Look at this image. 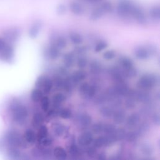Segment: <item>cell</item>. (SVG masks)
<instances>
[{
	"instance_id": "cell-1",
	"label": "cell",
	"mask_w": 160,
	"mask_h": 160,
	"mask_svg": "<svg viewBox=\"0 0 160 160\" xmlns=\"http://www.w3.org/2000/svg\"><path fill=\"white\" fill-rule=\"evenodd\" d=\"M11 120L17 125L22 126L27 121L29 111L27 107L19 99L13 98L8 105Z\"/></svg>"
},
{
	"instance_id": "cell-2",
	"label": "cell",
	"mask_w": 160,
	"mask_h": 160,
	"mask_svg": "<svg viewBox=\"0 0 160 160\" xmlns=\"http://www.w3.org/2000/svg\"><path fill=\"white\" fill-rule=\"evenodd\" d=\"M2 140L5 148L13 147L22 149L28 147V144L25 142L22 134L14 129H11L6 131Z\"/></svg>"
},
{
	"instance_id": "cell-3",
	"label": "cell",
	"mask_w": 160,
	"mask_h": 160,
	"mask_svg": "<svg viewBox=\"0 0 160 160\" xmlns=\"http://www.w3.org/2000/svg\"><path fill=\"white\" fill-rule=\"evenodd\" d=\"M158 75L154 73L148 72L142 75L137 82V87L139 90L148 91L156 87L159 84Z\"/></svg>"
},
{
	"instance_id": "cell-4",
	"label": "cell",
	"mask_w": 160,
	"mask_h": 160,
	"mask_svg": "<svg viewBox=\"0 0 160 160\" xmlns=\"http://www.w3.org/2000/svg\"><path fill=\"white\" fill-rule=\"evenodd\" d=\"M158 54L157 48L151 44H145L137 46L134 50L135 58L141 61L147 60Z\"/></svg>"
},
{
	"instance_id": "cell-5",
	"label": "cell",
	"mask_w": 160,
	"mask_h": 160,
	"mask_svg": "<svg viewBox=\"0 0 160 160\" xmlns=\"http://www.w3.org/2000/svg\"><path fill=\"white\" fill-rule=\"evenodd\" d=\"M134 4V3L131 0H119L116 7L118 15L122 18L130 17Z\"/></svg>"
},
{
	"instance_id": "cell-6",
	"label": "cell",
	"mask_w": 160,
	"mask_h": 160,
	"mask_svg": "<svg viewBox=\"0 0 160 160\" xmlns=\"http://www.w3.org/2000/svg\"><path fill=\"white\" fill-rule=\"evenodd\" d=\"M14 58V48L12 44L6 42L0 50V60L6 63H12Z\"/></svg>"
},
{
	"instance_id": "cell-7",
	"label": "cell",
	"mask_w": 160,
	"mask_h": 160,
	"mask_svg": "<svg viewBox=\"0 0 160 160\" xmlns=\"http://www.w3.org/2000/svg\"><path fill=\"white\" fill-rule=\"evenodd\" d=\"M21 36V30L16 27L6 29L2 32V38L8 43L13 45Z\"/></svg>"
},
{
	"instance_id": "cell-8",
	"label": "cell",
	"mask_w": 160,
	"mask_h": 160,
	"mask_svg": "<svg viewBox=\"0 0 160 160\" xmlns=\"http://www.w3.org/2000/svg\"><path fill=\"white\" fill-rule=\"evenodd\" d=\"M131 17H132L138 24L145 25L148 22V19L143 9L136 4H134L131 12Z\"/></svg>"
},
{
	"instance_id": "cell-9",
	"label": "cell",
	"mask_w": 160,
	"mask_h": 160,
	"mask_svg": "<svg viewBox=\"0 0 160 160\" xmlns=\"http://www.w3.org/2000/svg\"><path fill=\"white\" fill-rule=\"evenodd\" d=\"M118 65L119 66V68L121 69L124 76L125 72L135 68L134 66V62L132 60V59L126 56H121L118 59Z\"/></svg>"
},
{
	"instance_id": "cell-10",
	"label": "cell",
	"mask_w": 160,
	"mask_h": 160,
	"mask_svg": "<svg viewBox=\"0 0 160 160\" xmlns=\"http://www.w3.org/2000/svg\"><path fill=\"white\" fill-rule=\"evenodd\" d=\"M44 56L48 59L54 60L59 58L61 54V50L53 44H49L43 51Z\"/></svg>"
},
{
	"instance_id": "cell-11",
	"label": "cell",
	"mask_w": 160,
	"mask_h": 160,
	"mask_svg": "<svg viewBox=\"0 0 160 160\" xmlns=\"http://www.w3.org/2000/svg\"><path fill=\"white\" fill-rule=\"evenodd\" d=\"M94 140V136L91 131H86L81 134L79 136L78 141L79 145L81 146H88L92 143Z\"/></svg>"
},
{
	"instance_id": "cell-12",
	"label": "cell",
	"mask_w": 160,
	"mask_h": 160,
	"mask_svg": "<svg viewBox=\"0 0 160 160\" xmlns=\"http://www.w3.org/2000/svg\"><path fill=\"white\" fill-rule=\"evenodd\" d=\"M49 44H53L60 50L65 48L67 46V40L63 36L52 34L51 36Z\"/></svg>"
},
{
	"instance_id": "cell-13",
	"label": "cell",
	"mask_w": 160,
	"mask_h": 160,
	"mask_svg": "<svg viewBox=\"0 0 160 160\" xmlns=\"http://www.w3.org/2000/svg\"><path fill=\"white\" fill-rule=\"evenodd\" d=\"M4 150H6L8 158L11 159H24L23 157L24 154L22 153L21 149L13 147H6Z\"/></svg>"
},
{
	"instance_id": "cell-14",
	"label": "cell",
	"mask_w": 160,
	"mask_h": 160,
	"mask_svg": "<svg viewBox=\"0 0 160 160\" xmlns=\"http://www.w3.org/2000/svg\"><path fill=\"white\" fill-rule=\"evenodd\" d=\"M42 22L41 21L38 20L34 22L33 24L31 26V27L29 29V31H28L29 36L31 39L36 38L38 36L42 29Z\"/></svg>"
},
{
	"instance_id": "cell-15",
	"label": "cell",
	"mask_w": 160,
	"mask_h": 160,
	"mask_svg": "<svg viewBox=\"0 0 160 160\" xmlns=\"http://www.w3.org/2000/svg\"><path fill=\"white\" fill-rule=\"evenodd\" d=\"M86 77H87L86 72L83 69H79V70L74 71L69 78L72 82L74 84H76L84 80L86 78Z\"/></svg>"
},
{
	"instance_id": "cell-16",
	"label": "cell",
	"mask_w": 160,
	"mask_h": 160,
	"mask_svg": "<svg viewBox=\"0 0 160 160\" xmlns=\"http://www.w3.org/2000/svg\"><path fill=\"white\" fill-rule=\"evenodd\" d=\"M22 136L28 145L34 144L36 142V133L32 129H27L23 133Z\"/></svg>"
},
{
	"instance_id": "cell-17",
	"label": "cell",
	"mask_w": 160,
	"mask_h": 160,
	"mask_svg": "<svg viewBox=\"0 0 160 160\" xmlns=\"http://www.w3.org/2000/svg\"><path fill=\"white\" fill-rule=\"evenodd\" d=\"M62 62L66 68H71L75 64V56L73 52H67L62 56Z\"/></svg>"
},
{
	"instance_id": "cell-18",
	"label": "cell",
	"mask_w": 160,
	"mask_h": 160,
	"mask_svg": "<svg viewBox=\"0 0 160 160\" xmlns=\"http://www.w3.org/2000/svg\"><path fill=\"white\" fill-rule=\"evenodd\" d=\"M140 121V116L137 112L131 114L126 119V126L129 128H133L136 126Z\"/></svg>"
},
{
	"instance_id": "cell-19",
	"label": "cell",
	"mask_w": 160,
	"mask_h": 160,
	"mask_svg": "<svg viewBox=\"0 0 160 160\" xmlns=\"http://www.w3.org/2000/svg\"><path fill=\"white\" fill-rule=\"evenodd\" d=\"M66 95L61 92H56L52 97V103L54 108H59V106L65 101L66 100Z\"/></svg>"
},
{
	"instance_id": "cell-20",
	"label": "cell",
	"mask_w": 160,
	"mask_h": 160,
	"mask_svg": "<svg viewBox=\"0 0 160 160\" xmlns=\"http://www.w3.org/2000/svg\"><path fill=\"white\" fill-rule=\"evenodd\" d=\"M44 121V116L40 112H37L34 114L32 118L31 123L34 128H39L40 126L43 124Z\"/></svg>"
},
{
	"instance_id": "cell-21",
	"label": "cell",
	"mask_w": 160,
	"mask_h": 160,
	"mask_svg": "<svg viewBox=\"0 0 160 160\" xmlns=\"http://www.w3.org/2000/svg\"><path fill=\"white\" fill-rule=\"evenodd\" d=\"M69 38L71 42L75 45H79L83 42L82 35L76 31H71L69 33Z\"/></svg>"
},
{
	"instance_id": "cell-22",
	"label": "cell",
	"mask_w": 160,
	"mask_h": 160,
	"mask_svg": "<svg viewBox=\"0 0 160 160\" xmlns=\"http://www.w3.org/2000/svg\"><path fill=\"white\" fill-rule=\"evenodd\" d=\"M43 95H44V93L41 89L37 88H34L31 92L30 97L32 102L37 103V102H39L41 98L43 97Z\"/></svg>"
},
{
	"instance_id": "cell-23",
	"label": "cell",
	"mask_w": 160,
	"mask_h": 160,
	"mask_svg": "<svg viewBox=\"0 0 160 160\" xmlns=\"http://www.w3.org/2000/svg\"><path fill=\"white\" fill-rule=\"evenodd\" d=\"M48 136V129L45 126L42 124L38 128V132L36 133V141L39 143L41 140Z\"/></svg>"
},
{
	"instance_id": "cell-24",
	"label": "cell",
	"mask_w": 160,
	"mask_h": 160,
	"mask_svg": "<svg viewBox=\"0 0 160 160\" xmlns=\"http://www.w3.org/2000/svg\"><path fill=\"white\" fill-rule=\"evenodd\" d=\"M104 14H105V12L103 11V9L101 8V6H99L92 10V11L91 12L89 16V19L93 21H97L101 19Z\"/></svg>"
},
{
	"instance_id": "cell-25",
	"label": "cell",
	"mask_w": 160,
	"mask_h": 160,
	"mask_svg": "<svg viewBox=\"0 0 160 160\" xmlns=\"http://www.w3.org/2000/svg\"><path fill=\"white\" fill-rule=\"evenodd\" d=\"M112 116L114 122L116 124H121L125 121V113L122 110L114 111Z\"/></svg>"
},
{
	"instance_id": "cell-26",
	"label": "cell",
	"mask_w": 160,
	"mask_h": 160,
	"mask_svg": "<svg viewBox=\"0 0 160 160\" xmlns=\"http://www.w3.org/2000/svg\"><path fill=\"white\" fill-rule=\"evenodd\" d=\"M70 9L71 12L77 16H79L83 14L84 9L82 6L78 2L76 1H72L70 4Z\"/></svg>"
},
{
	"instance_id": "cell-27",
	"label": "cell",
	"mask_w": 160,
	"mask_h": 160,
	"mask_svg": "<svg viewBox=\"0 0 160 160\" xmlns=\"http://www.w3.org/2000/svg\"><path fill=\"white\" fill-rule=\"evenodd\" d=\"M78 120L79 121V123L81 124V126L84 127L89 126L92 122L91 116L86 112L81 113L79 115Z\"/></svg>"
},
{
	"instance_id": "cell-28",
	"label": "cell",
	"mask_w": 160,
	"mask_h": 160,
	"mask_svg": "<svg viewBox=\"0 0 160 160\" xmlns=\"http://www.w3.org/2000/svg\"><path fill=\"white\" fill-rule=\"evenodd\" d=\"M52 154L54 157L59 159H64L65 158H66L68 155L65 149L60 146L56 147L52 151Z\"/></svg>"
},
{
	"instance_id": "cell-29",
	"label": "cell",
	"mask_w": 160,
	"mask_h": 160,
	"mask_svg": "<svg viewBox=\"0 0 160 160\" xmlns=\"http://www.w3.org/2000/svg\"><path fill=\"white\" fill-rule=\"evenodd\" d=\"M89 69L92 74H98L102 70V66L99 61L94 60L91 61L89 64Z\"/></svg>"
},
{
	"instance_id": "cell-30",
	"label": "cell",
	"mask_w": 160,
	"mask_h": 160,
	"mask_svg": "<svg viewBox=\"0 0 160 160\" xmlns=\"http://www.w3.org/2000/svg\"><path fill=\"white\" fill-rule=\"evenodd\" d=\"M151 18L154 21H159L160 19V8L159 6L152 7L149 11Z\"/></svg>"
},
{
	"instance_id": "cell-31",
	"label": "cell",
	"mask_w": 160,
	"mask_h": 160,
	"mask_svg": "<svg viewBox=\"0 0 160 160\" xmlns=\"http://www.w3.org/2000/svg\"><path fill=\"white\" fill-rule=\"evenodd\" d=\"M72 116V112L70 109L68 108H62L58 109V116L62 119H69Z\"/></svg>"
},
{
	"instance_id": "cell-32",
	"label": "cell",
	"mask_w": 160,
	"mask_h": 160,
	"mask_svg": "<svg viewBox=\"0 0 160 160\" xmlns=\"http://www.w3.org/2000/svg\"><path fill=\"white\" fill-rule=\"evenodd\" d=\"M108 43L106 41L100 39L95 44L94 51L96 52H101L102 51L108 48Z\"/></svg>"
},
{
	"instance_id": "cell-33",
	"label": "cell",
	"mask_w": 160,
	"mask_h": 160,
	"mask_svg": "<svg viewBox=\"0 0 160 160\" xmlns=\"http://www.w3.org/2000/svg\"><path fill=\"white\" fill-rule=\"evenodd\" d=\"M65 131V127L61 123H56L54 125L53 132L54 134L58 136H61Z\"/></svg>"
},
{
	"instance_id": "cell-34",
	"label": "cell",
	"mask_w": 160,
	"mask_h": 160,
	"mask_svg": "<svg viewBox=\"0 0 160 160\" xmlns=\"http://www.w3.org/2000/svg\"><path fill=\"white\" fill-rule=\"evenodd\" d=\"M141 151L144 155L150 156L153 152V148L149 144L143 143L141 146Z\"/></svg>"
},
{
	"instance_id": "cell-35",
	"label": "cell",
	"mask_w": 160,
	"mask_h": 160,
	"mask_svg": "<svg viewBox=\"0 0 160 160\" xmlns=\"http://www.w3.org/2000/svg\"><path fill=\"white\" fill-rule=\"evenodd\" d=\"M79 56H80L77 59L76 64L79 69H83L84 68H85L87 66V65L88 64V61L86 57H84L82 55H79Z\"/></svg>"
},
{
	"instance_id": "cell-36",
	"label": "cell",
	"mask_w": 160,
	"mask_h": 160,
	"mask_svg": "<svg viewBox=\"0 0 160 160\" xmlns=\"http://www.w3.org/2000/svg\"><path fill=\"white\" fill-rule=\"evenodd\" d=\"M39 102L41 104V107L42 110L44 112H47V111L49 109V107H50L49 98L48 96H43V97L41 98Z\"/></svg>"
},
{
	"instance_id": "cell-37",
	"label": "cell",
	"mask_w": 160,
	"mask_h": 160,
	"mask_svg": "<svg viewBox=\"0 0 160 160\" xmlns=\"http://www.w3.org/2000/svg\"><path fill=\"white\" fill-rule=\"evenodd\" d=\"M116 130V128L114 125L112 124L104 123L103 127V133L105 134H111L114 133Z\"/></svg>"
},
{
	"instance_id": "cell-38",
	"label": "cell",
	"mask_w": 160,
	"mask_h": 160,
	"mask_svg": "<svg viewBox=\"0 0 160 160\" xmlns=\"http://www.w3.org/2000/svg\"><path fill=\"white\" fill-rule=\"evenodd\" d=\"M113 110L108 106H102L100 109V113L106 118H110L112 116Z\"/></svg>"
},
{
	"instance_id": "cell-39",
	"label": "cell",
	"mask_w": 160,
	"mask_h": 160,
	"mask_svg": "<svg viewBox=\"0 0 160 160\" xmlns=\"http://www.w3.org/2000/svg\"><path fill=\"white\" fill-rule=\"evenodd\" d=\"M116 52L113 49H109L108 51H106L102 54V58L106 60H111L114 59L116 57Z\"/></svg>"
},
{
	"instance_id": "cell-40",
	"label": "cell",
	"mask_w": 160,
	"mask_h": 160,
	"mask_svg": "<svg viewBox=\"0 0 160 160\" xmlns=\"http://www.w3.org/2000/svg\"><path fill=\"white\" fill-rule=\"evenodd\" d=\"M89 87H90V84L88 82H83L81 83V84L79 85V91L82 95L85 96L89 89Z\"/></svg>"
},
{
	"instance_id": "cell-41",
	"label": "cell",
	"mask_w": 160,
	"mask_h": 160,
	"mask_svg": "<svg viewBox=\"0 0 160 160\" xmlns=\"http://www.w3.org/2000/svg\"><path fill=\"white\" fill-rule=\"evenodd\" d=\"M103 127L104 123L102 122H97L95 123L92 126V131L95 134H101L103 132Z\"/></svg>"
},
{
	"instance_id": "cell-42",
	"label": "cell",
	"mask_w": 160,
	"mask_h": 160,
	"mask_svg": "<svg viewBox=\"0 0 160 160\" xmlns=\"http://www.w3.org/2000/svg\"><path fill=\"white\" fill-rule=\"evenodd\" d=\"M100 6L103 9L105 14L110 13L113 11V6H112V4L109 1H106V2H103Z\"/></svg>"
},
{
	"instance_id": "cell-43",
	"label": "cell",
	"mask_w": 160,
	"mask_h": 160,
	"mask_svg": "<svg viewBox=\"0 0 160 160\" xmlns=\"http://www.w3.org/2000/svg\"><path fill=\"white\" fill-rule=\"evenodd\" d=\"M138 136V134L136 132H126L125 136H124V138L129 142H134L136 140Z\"/></svg>"
},
{
	"instance_id": "cell-44",
	"label": "cell",
	"mask_w": 160,
	"mask_h": 160,
	"mask_svg": "<svg viewBox=\"0 0 160 160\" xmlns=\"http://www.w3.org/2000/svg\"><path fill=\"white\" fill-rule=\"evenodd\" d=\"M52 141H53L52 138L51 137H49L48 136L46 138H44L42 140H41V141L39 144H41L44 147H48L52 144Z\"/></svg>"
},
{
	"instance_id": "cell-45",
	"label": "cell",
	"mask_w": 160,
	"mask_h": 160,
	"mask_svg": "<svg viewBox=\"0 0 160 160\" xmlns=\"http://www.w3.org/2000/svg\"><path fill=\"white\" fill-rule=\"evenodd\" d=\"M66 11V6L62 4H59L56 7V12L58 15H63Z\"/></svg>"
},
{
	"instance_id": "cell-46",
	"label": "cell",
	"mask_w": 160,
	"mask_h": 160,
	"mask_svg": "<svg viewBox=\"0 0 160 160\" xmlns=\"http://www.w3.org/2000/svg\"><path fill=\"white\" fill-rule=\"evenodd\" d=\"M152 120L153 121V122L154 124H156V125H159V115L158 112L154 113L152 116Z\"/></svg>"
},
{
	"instance_id": "cell-47",
	"label": "cell",
	"mask_w": 160,
	"mask_h": 160,
	"mask_svg": "<svg viewBox=\"0 0 160 160\" xmlns=\"http://www.w3.org/2000/svg\"><path fill=\"white\" fill-rule=\"evenodd\" d=\"M87 1H90V2H99V1H101L102 0H87Z\"/></svg>"
}]
</instances>
